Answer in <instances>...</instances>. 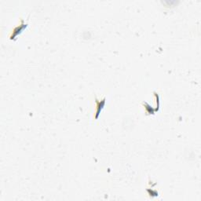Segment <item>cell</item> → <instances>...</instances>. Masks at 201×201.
I'll return each instance as SVG.
<instances>
[{
	"label": "cell",
	"mask_w": 201,
	"mask_h": 201,
	"mask_svg": "<svg viewBox=\"0 0 201 201\" xmlns=\"http://www.w3.org/2000/svg\"><path fill=\"white\" fill-rule=\"evenodd\" d=\"M26 27H27V24L24 23V21L23 20H21V24L18 26V27H16L15 28H14V31H13V33H12L11 35H10V39H14V37L17 36V35H18V33H21V32Z\"/></svg>",
	"instance_id": "1"
},
{
	"label": "cell",
	"mask_w": 201,
	"mask_h": 201,
	"mask_svg": "<svg viewBox=\"0 0 201 201\" xmlns=\"http://www.w3.org/2000/svg\"><path fill=\"white\" fill-rule=\"evenodd\" d=\"M96 104H97V111H96L95 118L97 119L98 117V115H99L100 112L103 109L104 105L105 104V99H103L102 101H98V99H96Z\"/></svg>",
	"instance_id": "2"
}]
</instances>
